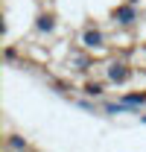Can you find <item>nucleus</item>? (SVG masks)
<instances>
[{
    "mask_svg": "<svg viewBox=\"0 0 146 152\" xmlns=\"http://www.w3.org/2000/svg\"><path fill=\"white\" fill-rule=\"evenodd\" d=\"M123 102H126V105H143V102H146V94H126V96H123Z\"/></svg>",
    "mask_w": 146,
    "mask_h": 152,
    "instance_id": "20e7f679",
    "label": "nucleus"
},
{
    "mask_svg": "<svg viewBox=\"0 0 146 152\" xmlns=\"http://www.w3.org/2000/svg\"><path fill=\"white\" fill-rule=\"evenodd\" d=\"M134 18H137L134 3H126V6H117V9H114V20H117V23H123V26L134 23Z\"/></svg>",
    "mask_w": 146,
    "mask_h": 152,
    "instance_id": "f257e3e1",
    "label": "nucleus"
},
{
    "mask_svg": "<svg viewBox=\"0 0 146 152\" xmlns=\"http://www.w3.org/2000/svg\"><path fill=\"white\" fill-rule=\"evenodd\" d=\"M108 79L111 82H117V85H123L128 79V67L123 64V61H114V64H108Z\"/></svg>",
    "mask_w": 146,
    "mask_h": 152,
    "instance_id": "f03ea898",
    "label": "nucleus"
},
{
    "mask_svg": "<svg viewBox=\"0 0 146 152\" xmlns=\"http://www.w3.org/2000/svg\"><path fill=\"white\" fill-rule=\"evenodd\" d=\"M6 146H9V149H26L29 143H26V140H20V137H9V140H6Z\"/></svg>",
    "mask_w": 146,
    "mask_h": 152,
    "instance_id": "423d86ee",
    "label": "nucleus"
},
{
    "mask_svg": "<svg viewBox=\"0 0 146 152\" xmlns=\"http://www.w3.org/2000/svg\"><path fill=\"white\" fill-rule=\"evenodd\" d=\"M82 41H85L88 50H99V47H102V32H99V29H88V32L82 35Z\"/></svg>",
    "mask_w": 146,
    "mask_h": 152,
    "instance_id": "7ed1b4c3",
    "label": "nucleus"
},
{
    "mask_svg": "<svg viewBox=\"0 0 146 152\" xmlns=\"http://www.w3.org/2000/svg\"><path fill=\"white\" fill-rule=\"evenodd\" d=\"M53 26H55V23H53L50 15H41V18H38V32H50Z\"/></svg>",
    "mask_w": 146,
    "mask_h": 152,
    "instance_id": "39448f33",
    "label": "nucleus"
},
{
    "mask_svg": "<svg viewBox=\"0 0 146 152\" xmlns=\"http://www.w3.org/2000/svg\"><path fill=\"white\" fill-rule=\"evenodd\" d=\"M85 94H91V96H99V94H102V85H96V82H91V85L85 88Z\"/></svg>",
    "mask_w": 146,
    "mask_h": 152,
    "instance_id": "0eeeda50",
    "label": "nucleus"
}]
</instances>
